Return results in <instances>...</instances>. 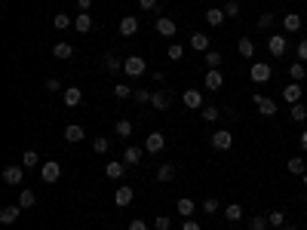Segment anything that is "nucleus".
<instances>
[{"instance_id":"obj_1","label":"nucleus","mask_w":307,"mask_h":230,"mask_svg":"<svg viewBox=\"0 0 307 230\" xmlns=\"http://www.w3.org/2000/svg\"><path fill=\"white\" fill-rule=\"evenodd\" d=\"M249 77H252L255 83H267V80L274 77V68L264 65V62H252V65H249Z\"/></svg>"},{"instance_id":"obj_2","label":"nucleus","mask_w":307,"mask_h":230,"mask_svg":"<svg viewBox=\"0 0 307 230\" xmlns=\"http://www.w3.org/2000/svg\"><path fill=\"white\" fill-rule=\"evenodd\" d=\"M144 71H147V65H144L141 55H129V59H123V74H126V77H141Z\"/></svg>"},{"instance_id":"obj_3","label":"nucleus","mask_w":307,"mask_h":230,"mask_svg":"<svg viewBox=\"0 0 307 230\" xmlns=\"http://www.w3.org/2000/svg\"><path fill=\"white\" fill-rule=\"evenodd\" d=\"M252 101L261 110V117H277V101L274 98H264L261 92H252Z\"/></svg>"},{"instance_id":"obj_4","label":"nucleus","mask_w":307,"mask_h":230,"mask_svg":"<svg viewBox=\"0 0 307 230\" xmlns=\"http://www.w3.org/2000/svg\"><path fill=\"white\" fill-rule=\"evenodd\" d=\"M181 101H184V107L187 110H203L206 104H203V92L200 89H184L181 92Z\"/></svg>"},{"instance_id":"obj_5","label":"nucleus","mask_w":307,"mask_h":230,"mask_svg":"<svg viewBox=\"0 0 307 230\" xmlns=\"http://www.w3.org/2000/svg\"><path fill=\"white\" fill-rule=\"evenodd\" d=\"M203 86H206V92H218V89L224 86V74H221L218 68H209V71H206V80H203Z\"/></svg>"},{"instance_id":"obj_6","label":"nucleus","mask_w":307,"mask_h":230,"mask_svg":"<svg viewBox=\"0 0 307 230\" xmlns=\"http://www.w3.org/2000/svg\"><path fill=\"white\" fill-rule=\"evenodd\" d=\"M267 52H271L274 59H283L286 55V37L283 34H271L267 37Z\"/></svg>"},{"instance_id":"obj_7","label":"nucleus","mask_w":307,"mask_h":230,"mask_svg":"<svg viewBox=\"0 0 307 230\" xmlns=\"http://www.w3.org/2000/svg\"><path fill=\"white\" fill-rule=\"evenodd\" d=\"M40 178H43L46 184H56V181L62 178V166H59L56 160H49V163H43V166H40Z\"/></svg>"},{"instance_id":"obj_8","label":"nucleus","mask_w":307,"mask_h":230,"mask_svg":"<svg viewBox=\"0 0 307 230\" xmlns=\"http://www.w3.org/2000/svg\"><path fill=\"white\" fill-rule=\"evenodd\" d=\"M209 141H212V147H215V150H230V144H234V135H230L227 129H218Z\"/></svg>"},{"instance_id":"obj_9","label":"nucleus","mask_w":307,"mask_h":230,"mask_svg":"<svg viewBox=\"0 0 307 230\" xmlns=\"http://www.w3.org/2000/svg\"><path fill=\"white\" fill-rule=\"evenodd\" d=\"M166 147V138H163V132H150L147 138H144V150L147 153H160Z\"/></svg>"},{"instance_id":"obj_10","label":"nucleus","mask_w":307,"mask_h":230,"mask_svg":"<svg viewBox=\"0 0 307 230\" xmlns=\"http://www.w3.org/2000/svg\"><path fill=\"white\" fill-rule=\"evenodd\" d=\"M301 92H304V89H301V83H295V80H292V83H286V86H283V101H286V104H298V101H301Z\"/></svg>"},{"instance_id":"obj_11","label":"nucleus","mask_w":307,"mask_h":230,"mask_svg":"<svg viewBox=\"0 0 307 230\" xmlns=\"http://www.w3.org/2000/svg\"><path fill=\"white\" fill-rule=\"evenodd\" d=\"M132 197H135V190L129 184H123V187H117V194H114V203H117V209H126L132 203Z\"/></svg>"},{"instance_id":"obj_12","label":"nucleus","mask_w":307,"mask_h":230,"mask_svg":"<svg viewBox=\"0 0 307 230\" xmlns=\"http://www.w3.org/2000/svg\"><path fill=\"white\" fill-rule=\"evenodd\" d=\"M154 28H157V34H163V37H175V31H178V25L169 16H160L157 22H154Z\"/></svg>"},{"instance_id":"obj_13","label":"nucleus","mask_w":307,"mask_h":230,"mask_svg":"<svg viewBox=\"0 0 307 230\" xmlns=\"http://www.w3.org/2000/svg\"><path fill=\"white\" fill-rule=\"evenodd\" d=\"M4 181L13 184V187L22 184V181H25V166H7V169H4Z\"/></svg>"},{"instance_id":"obj_14","label":"nucleus","mask_w":307,"mask_h":230,"mask_svg":"<svg viewBox=\"0 0 307 230\" xmlns=\"http://www.w3.org/2000/svg\"><path fill=\"white\" fill-rule=\"evenodd\" d=\"M301 25H304V19H301L298 13H286V16H283V31H286V34L301 31Z\"/></svg>"},{"instance_id":"obj_15","label":"nucleus","mask_w":307,"mask_h":230,"mask_svg":"<svg viewBox=\"0 0 307 230\" xmlns=\"http://www.w3.org/2000/svg\"><path fill=\"white\" fill-rule=\"evenodd\" d=\"M117 31H120V37H132V34L138 31V19H135V16H123L120 25H117Z\"/></svg>"},{"instance_id":"obj_16","label":"nucleus","mask_w":307,"mask_h":230,"mask_svg":"<svg viewBox=\"0 0 307 230\" xmlns=\"http://www.w3.org/2000/svg\"><path fill=\"white\" fill-rule=\"evenodd\" d=\"M80 98H83V89H77V86H68V89L62 92V101H65L68 107H77V104H80Z\"/></svg>"},{"instance_id":"obj_17","label":"nucleus","mask_w":307,"mask_h":230,"mask_svg":"<svg viewBox=\"0 0 307 230\" xmlns=\"http://www.w3.org/2000/svg\"><path fill=\"white\" fill-rule=\"evenodd\" d=\"M150 104L157 107V110H166V107L172 104V95H169L166 89H160V92H154V95H150Z\"/></svg>"},{"instance_id":"obj_18","label":"nucleus","mask_w":307,"mask_h":230,"mask_svg":"<svg viewBox=\"0 0 307 230\" xmlns=\"http://www.w3.org/2000/svg\"><path fill=\"white\" fill-rule=\"evenodd\" d=\"M19 212H22V206H4L0 209V224H16Z\"/></svg>"},{"instance_id":"obj_19","label":"nucleus","mask_w":307,"mask_h":230,"mask_svg":"<svg viewBox=\"0 0 307 230\" xmlns=\"http://www.w3.org/2000/svg\"><path fill=\"white\" fill-rule=\"evenodd\" d=\"M83 135H86L83 126H77V123H68V126H65V141H71V144H74V141H83Z\"/></svg>"},{"instance_id":"obj_20","label":"nucleus","mask_w":307,"mask_h":230,"mask_svg":"<svg viewBox=\"0 0 307 230\" xmlns=\"http://www.w3.org/2000/svg\"><path fill=\"white\" fill-rule=\"evenodd\" d=\"M190 46H194L197 52H209V37H206L203 31H197V34H190Z\"/></svg>"},{"instance_id":"obj_21","label":"nucleus","mask_w":307,"mask_h":230,"mask_svg":"<svg viewBox=\"0 0 307 230\" xmlns=\"http://www.w3.org/2000/svg\"><path fill=\"white\" fill-rule=\"evenodd\" d=\"M123 172H126V166H123V163H117V160L105 166V175H108L111 181H120V178H123Z\"/></svg>"},{"instance_id":"obj_22","label":"nucleus","mask_w":307,"mask_h":230,"mask_svg":"<svg viewBox=\"0 0 307 230\" xmlns=\"http://www.w3.org/2000/svg\"><path fill=\"white\" fill-rule=\"evenodd\" d=\"M74 28L80 31V34H89V31H92V16H89V13H80V16L74 19Z\"/></svg>"},{"instance_id":"obj_23","label":"nucleus","mask_w":307,"mask_h":230,"mask_svg":"<svg viewBox=\"0 0 307 230\" xmlns=\"http://www.w3.org/2000/svg\"><path fill=\"white\" fill-rule=\"evenodd\" d=\"M123 163H126V166H138V163H141V150L129 144V147L123 150Z\"/></svg>"},{"instance_id":"obj_24","label":"nucleus","mask_w":307,"mask_h":230,"mask_svg":"<svg viewBox=\"0 0 307 230\" xmlns=\"http://www.w3.org/2000/svg\"><path fill=\"white\" fill-rule=\"evenodd\" d=\"M224 10H218V7H212V10H206V22L212 25V28H218V25H224Z\"/></svg>"},{"instance_id":"obj_25","label":"nucleus","mask_w":307,"mask_h":230,"mask_svg":"<svg viewBox=\"0 0 307 230\" xmlns=\"http://www.w3.org/2000/svg\"><path fill=\"white\" fill-rule=\"evenodd\" d=\"M289 77H292L295 83H301L304 77H307V68H304V62H292V65H289Z\"/></svg>"},{"instance_id":"obj_26","label":"nucleus","mask_w":307,"mask_h":230,"mask_svg":"<svg viewBox=\"0 0 307 230\" xmlns=\"http://www.w3.org/2000/svg\"><path fill=\"white\" fill-rule=\"evenodd\" d=\"M224 218H227L230 224H237V221L243 218V206H240V203H230V206L224 209Z\"/></svg>"},{"instance_id":"obj_27","label":"nucleus","mask_w":307,"mask_h":230,"mask_svg":"<svg viewBox=\"0 0 307 230\" xmlns=\"http://www.w3.org/2000/svg\"><path fill=\"white\" fill-rule=\"evenodd\" d=\"M53 55L65 62V59H71V55H74V46H71V43H53Z\"/></svg>"},{"instance_id":"obj_28","label":"nucleus","mask_w":307,"mask_h":230,"mask_svg":"<svg viewBox=\"0 0 307 230\" xmlns=\"http://www.w3.org/2000/svg\"><path fill=\"white\" fill-rule=\"evenodd\" d=\"M175 209H178V215H184V218H190V215H194V200H187V197H181L178 203H175Z\"/></svg>"},{"instance_id":"obj_29","label":"nucleus","mask_w":307,"mask_h":230,"mask_svg":"<svg viewBox=\"0 0 307 230\" xmlns=\"http://www.w3.org/2000/svg\"><path fill=\"white\" fill-rule=\"evenodd\" d=\"M19 206H22V209H34V206H37L34 190H22V194H19Z\"/></svg>"},{"instance_id":"obj_30","label":"nucleus","mask_w":307,"mask_h":230,"mask_svg":"<svg viewBox=\"0 0 307 230\" xmlns=\"http://www.w3.org/2000/svg\"><path fill=\"white\" fill-rule=\"evenodd\" d=\"M267 227H271L267 215H252V218H249V230H267Z\"/></svg>"},{"instance_id":"obj_31","label":"nucleus","mask_w":307,"mask_h":230,"mask_svg":"<svg viewBox=\"0 0 307 230\" xmlns=\"http://www.w3.org/2000/svg\"><path fill=\"white\" fill-rule=\"evenodd\" d=\"M105 71L108 74H117V71H123V62L117 55H105Z\"/></svg>"},{"instance_id":"obj_32","label":"nucleus","mask_w":307,"mask_h":230,"mask_svg":"<svg viewBox=\"0 0 307 230\" xmlns=\"http://www.w3.org/2000/svg\"><path fill=\"white\" fill-rule=\"evenodd\" d=\"M200 113H203V120H206V123H215V120H221V110H218L215 104H206Z\"/></svg>"},{"instance_id":"obj_33","label":"nucleus","mask_w":307,"mask_h":230,"mask_svg":"<svg viewBox=\"0 0 307 230\" xmlns=\"http://www.w3.org/2000/svg\"><path fill=\"white\" fill-rule=\"evenodd\" d=\"M289 117H292L295 123H304V120H307V107H304L301 101H298V104H292V110H289Z\"/></svg>"},{"instance_id":"obj_34","label":"nucleus","mask_w":307,"mask_h":230,"mask_svg":"<svg viewBox=\"0 0 307 230\" xmlns=\"http://www.w3.org/2000/svg\"><path fill=\"white\" fill-rule=\"evenodd\" d=\"M114 132H117L120 138H129L132 135V123L129 120H117V123H114Z\"/></svg>"},{"instance_id":"obj_35","label":"nucleus","mask_w":307,"mask_h":230,"mask_svg":"<svg viewBox=\"0 0 307 230\" xmlns=\"http://www.w3.org/2000/svg\"><path fill=\"white\" fill-rule=\"evenodd\" d=\"M267 221H271V227H286V212H280V209H274L271 215H267Z\"/></svg>"},{"instance_id":"obj_36","label":"nucleus","mask_w":307,"mask_h":230,"mask_svg":"<svg viewBox=\"0 0 307 230\" xmlns=\"http://www.w3.org/2000/svg\"><path fill=\"white\" fill-rule=\"evenodd\" d=\"M240 55L243 59H252L255 55V43L249 40V37H243V40H240Z\"/></svg>"},{"instance_id":"obj_37","label":"nucleus","mask_w":307,"mask_h":230,"mask_svg":"<svg viewBox=\"0 0 307 230\" xmlns=\"http://www.w3.org/2000/svg\"><path fill=\"white\" fill-rule=\"evenodd\" d=\"M22 166H25V169L40 166V157H37V150H28V153H25V157H22Z\"/></svg>"},{"instance_id":"obj_38","label":"nucleus","mask_w":307,"mask_h":230,"mask_svg":"<svg viewBox=\"0 0 307 230\" xmlns=\"http://www.w3.org/2000/svg\"><path fill=\"white\" fill-rule=\"evenodd\" d=\"M255 25H258V28H261V31H271V28H274V13H261V16H258V22H255Z\"/></svg>"},{"instance_id":"obj_39","label":"nucleus","mask_w":307,"mask_h":230,"mask_svg":"<svg viewBox=\"0 0 307 230\" xmlns=\"http://www.w3.org/2000/svg\"><path fill=\"white\" fill-rule=\"evenodd\" d=\"M172 178H175V166H169V163H166V166H160V169H157V181H172Z\"/></svg>"},{"instance_id":"obj_40","label":"nucleus","mask_w":307,"mask_h":230,"mask_svg":"<svg viewBox=\"0 0 307 230\" xmlns=\"http://www.w3.org/2000/svg\"><path fill=\"white\" fill-rule=\"evenodd\" d=\"M53 25H56L59 31H65L68 25H74V19H68V13H59V16H53Z\"/></svg>"},{"instance_id":"obj_41","label":"nucleus","mask_w":307,"mask_h":230,"mask_svg":"<svg viewBox=\"0 0 307 230\" xmlns=\"http://www.w3.org/2000/svg\"><path fill=\"white\" fill-rule=\"evenodd\" d=\"M304 169H307V166H304L301 157H292V160H289V172H292V175H304Z\"/></svg>"},{"instance_id":"obj_42","label":"nucleus","mask_w":307,"mask_h":230,"mask_svg":"<svg viewBox=\"0 0 307 230\" xmlns=\"http://www.w3.org/2000/svg\"><path fill=\"white\" fill-rule=\"evenodd\" d=\"M114 95H117V98H132L135 89H129L126 83H117V86H114Z\"/></svg>"},{"instance_id":"obj_43","label":"nucleus","mask_w":307,"mask_h":230,"mask_svg":"<svg viewBox=\"0 0 307 230\" xmlns=\"http://www.w3.org/2000/svg\"><path fill=\"white\" fill-rule=\"evenodd\" d=\"M166 55H169L172 62H181V55H184V49H181L178 43H169V49H166Z\"/></svg>"},{"instance_id":"obj_44","label":"nucleus","mask_w":307,"mask_h":230,"mask_svg":"<svg viewBox=\"0 0 307 230\" xmlns=\"http://www.w3.org/2000/svg\"><path fill=\"white\" fill-rule=\"evenodd\" d=\"M206 65H209V68H218V65H221V52H218V49H209V52H206Z\"/></svg>"},{"instance_id":"obj_45","label":"nucleus","mask_w":307,"mask_h":230,"mask_svg":"<svg viewBox=\"0 0 307 230\" xmlns=\"http://www.w3.org/2000/svg\"><path fill=\"white\" fill-rule=\"evenodd\" d=\"M203 212H206V215H215V212H218V200H215V197H206V200H203Z\"/></svg>"},{"instance_id":"obj_46","label":"nucleus","mask_w":307,"mask_h":230,"mask_svg":"<svg viewBox=\"0 0 307 230\" xmlns=\"http://www.w3.org/2000/svg\"><path fill=\"white\" fill-rule=\"evenodd\" d=\"M154 227H157V230H169V227H172L169 215H157V218H154Z\"/></svg>"},{"instance_id":"obj_47","label":"nucleus","mask_w":307,"mask_h":230,"mask_svg":"<svg viewBox=\"0 0 307 230\" xmlns=\"http://www.w3.org/2000/svg\"><path fill=\"white\" fill-rule=\"evenodd\" d=\"M224 16H227V19L240 16V4H237V0H230V4H224Z\"/></svg>"},{"instance_id":"obj_48","label":"nucleus","mask_w":307,"mask_h":230,"mask_svg":"<svg viewBox=\"0 0 307 230\" xmlns=\"http://www.w3.org/2000/svg\"><path fill=\"white\" fill-rule=\"evenodd\" d=\"M150 95H154V92H144V89H135V95H132V98H135L138 104H150Z\"/></svg>"},{"instance_id":"obj_49","label":"nucleus","mask_w":307,"mask_h":230,"mask_svg":"<svg viewBox=\"0 0 307 230\" xmlns=\"http://www.w3.org/2000/svg\"><path fill=\"white\" fill-rule=\"evenodd\" d=\"M108 147H111V141H108V138H95V141H92V150H95V153H105Z\"/></svg>"},{"instance_id":"obj_50","label":"nucleus","mask_w":307,"mask_h":230,"mask_svg":"<svg viewBox=\"0 0 307 230\" xmlns=\"http://www.w3.org/2000/svg\"><path fill=\"white\" fill-rule=\"evenodd\" d=\"M157 4H160V0H138L141 13H154V10H157Z\"/></svg>"},{"instance_id":"obj_51","label":"nucleus","mask_w":307,"mask_h":230,"mask_svg":"<svg viewBox=\"0 0 307 230\" xmlns=\"http://www.w3.org/2000/svg\"><path fill=\"white\" fill-rule=\"evenodd\" d=\"M295 52H298V62H307V40H301V43L295 46Z\"/></svg>"},{"instance_id":"obj_52","label":"nucleus","mask_w":307,"mask_h":230,"mask_svg":"<svg viewBox=\"0 0 307 230\" xmlns=\"http://www.w3.org/2000/svg\"><path fill=\"white\" fill-rule=\"evenodd\" d=\"M46 92H62V83L56 80V77H49V80H46Z\"/></svg>"},{"instance_id":"obj_53","label":"nucleus","mask_w":307,"mask_h":230,"mask_svg":"<svg viewBox=\"0 0 307 230\" xmlns=\"http://www.w3.org/2000/svg\"><path fill=\"white\" fill-rule=\"evenodd\" d=\"M181 230H203V227H200V224H197L194 218H184V224H181Z\"/></svg>"},{"instance_id":"obj_54","label":"nucleus","mask_w":307,"mask_h":230,"mask_svg":"<svg viewBox=\"0 0 307 230\" xmlns=\"http://www.w3.org/2000/svg\"><path fill=\"white\" fill-rule=\"evenodd\" d=\"M129 230H150V227H147L141 218H135V221H129Z\"/></svg>"},{"instance_id":"obj_55","label":"nucleus","mask_w":307,"mask_h":230,"mask_svg":"<svg viewBox=\"0 0 307 230\" xmlns=\"http://www.w3.org/2000/svg\"><path fill=\"white\" fill-rule=\"evenodd\" d=\"M77 7H80V13H89V7H92V0H77Z\"/></svg>"},{"instance_id":"obj_56","label":"nucleus","mask_w":307,"mask_h":230,"mask_svg":"<svg viewBox=\"0 0 307 230\" xmlns=\"http://www.w3.org/2000/svg\"><path fill=\"white\" fill-rule=\"evenodd\" d=\"M298 144H301V150H307V132H301V141Z\"/></svg>"},{"instance_id":"obj_57","label":"nucleus","mask_w":307,"mask_h":230,"mask_svg":"<svg viewBox=\"0 0 307 230\" xmlns=\"http://www.w3.org/2000/svg\"><path fill=\"white\" fill-rule=\"evenodd\" d=\"M280 230H298V227H295V224H286V227H280Z\"/></svg>"},{"instance_id":"obj_58","label":"nucleus","mask_w":307,"mask_h":230,"mask_svg":"<svg viewBox=\"0 0 307 230\" xmlns=\"http://www.w3.org/2000/svg\"><path fill=\"white\" fill-rule=\"evenodd\" d=\"M301 184H304V187H307V175H301Z\"/></svg>"}]
</instances>
